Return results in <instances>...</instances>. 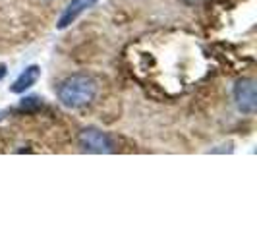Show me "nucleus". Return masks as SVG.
<instances>
[{"instance_id": "f257e3e1", "label": "nucleus", "mask_w": 257, "mask_h": 232, "mask_svg": "<svg viewBox=\"0 0 257 232\" xmlns=\"http://www.w3.org/2000/svg\"><path fill=\"white\" fill-rule=\"evenodd\" d=\"M97 95V83L91 76L76 74L66 77L58 87V99L68 108H79L89 104Z\"/></svg>"}, {"instance_id": "f03ea898", "label": "nucleus", "mask_w": 257, "mask_h": 232, "mask_svg": "<svg viewBox=\"0 0 257 232\" xmlns=\"http://www.w3.org/2000/svg\"><path fill=\"white\" fill-rule=\"evenodd\" d=\"M79 142V147L87 153H110L112 151V142L110 138L101 132V130H95V128H87L83 130L77 138Z\"/></svg>"}, {"instance_id": "7ed1b4c3", "label": "nucleus", "mask_w": 257, "mask_h": 232, "mask_svg": "<svg viewBox=\"0 0 257 232\" xmlns=\"http://www.w3.org/2000/svg\"><path fill=\"white\" fill-rule=\"evenodd\" d=\"M234 99H236V104H238V108L242 112H245V114L255 112L257 108L255 81L253 79H240L234 85Z\"/></svg>"}, {"instance_id": "20e7f679", "label": "nucleus", "mask_w": 257, "mask_h": 232, "mask_svg": "<svg viewBox=\"0 0 257 232\" xmlns=\"http://www.w3.org/2000/svg\"><path fill=\"white\" fill-rule=\"evenodd\" d=\"M97 2L99 0H70L68 6L64 8V12H62V16L58 18L56 27L58 29H66L68 26H72L81 14L85 12V10H89V8H93Z\"/></svg>"}, {"instance_id": "39448f33", "label": "nucleus", "mask_w": 257, "mask_h": 232, "mask_svg": "<svg viewBox=\"0 0 257 232\" xmlns=\"http://www.w3.org/2000/svg\"><path fill=\"white\" fill-rule=\"evenodd\" d=\"M39 77H41V68L39 66H27L26 70L16 77V81L12 83L10 89H12V93H24V91H27L37 83Z\"/></svg>"}, {"instance_id": "423d86ee", "label": "nucleus", "mask_w": 257, "mask_h": 232, "mask_svg": "<svg viewBox=\"0 0 257 232\" xmlns=\"http://www.w3.org/2000/svg\"><path fill=\"white\" fill-rule=\"evenodd\" d=\"M39 106H41V101H39L37 97H27V99H24L22 104H20V110L29 112V110H35V108H39Z\"/></svg>"}, {"instance_id": "0eeeda50", "label": "nucleus", "mask_w": 257, "mask_h": 232, "mask_svg": "<svg viewBox=\"0 0 257 232\" xmlns=\"http://www.w3.org/2000/svg\"><path fill=\"white\" fill-rule=\"evenodd\" d=\"M6 76V66L4 64H0V79H2V77Z\"/></svg>"}]
</instances>
